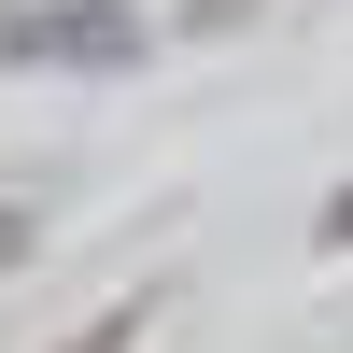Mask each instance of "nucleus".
<instances>
[{
	"label": "nucleus",
	"mask_w": 353,
	"mask_h": 353,
	"mask_svg": "<svg viewBox=\"0 0 353 353\" xmlns=\"http://www.w3.org/2000/svg\"><path fill=\"white\" fill-rule=\"evenodd\" d=\"M14 254H28V226H14V212H0V269H14Z\"/></svg>",
	"instance_id": "4"
},
{
	"label": "nucleus",
	"mask_w": 353,
	"mask_h": 353,
	"mask_svg": "<svg viewBox=\"0 0 353 353\" xmlns=\"http://www.w3.org/2000/svg\"><path fill=\"white\" fill-rule=\"evenodd\" d=\"M325 241H339V254H353V184H339V198H325Z\"/></svg>",
	"instance_id": "3"
},
{
	"label": "nucleus",
	"mask_w": 353,
	"mask_h": 353,
	"mask_svg": "<svg viewBox=\"0 0 353 353\" xmlns=\"http://www.w3.org/2000/svg\"><path fill=\"white\" fill-rule=\"evenodd\" d=\"M156 43L141 0H14L0 14V71H128Z\"/></svg>",
	"instance_id": "1"
},
{
	"label": "nucleus",
	"mask_w": 353,
	"mask_h": 353,
	"mask_svg": "<svg viewBox=\"0 0 353 353\" xmlns=\"http://www.w3.org/2000/svg\"><path fill=\"white\" fill-rule=\"evenodd\" d=\"M128 325H141V311H113V325H99V339H71V353H128Z\"/></svg>",
	"instance_id": "2"
}]
</instances>
